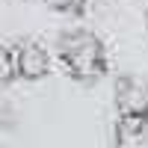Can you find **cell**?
<instances>
[{"instance_id":"6da1fadb","label":"cell","mask_w":148,"mask_h":148,"mask_svg":"<svg viewBox=\"0 0 148 148\" xmlns=\"http://www.w3.org/2000/svg\"><path fill=\"white\" fill-rule=\"evenodd\" d=\"M56 53H59V62L65 65V71L77 80H95L107 68L104 42L92 30H83V27L68 30V33L59 36Z\"/></svg>"},{"instance_id":"7a4b0ae2","label":"cell","mask_w":148,"mask_h":148,"mask_svg":"<svg viewBox=\"0 0 148 148\" xmlns=\"http://www.w3.org/2000/svg\"><path fill=\"white\" fill-rule=\"evenodd\" d=\"M116 110L119 119H148V83L142 77H119L116 80Z\"/></svg>"},{"instance_id":"3957f363","label":"cell","mask_w":148,"mask_h":148,"mask_svg":"<svg viewBox=\"0 0 148 148\" xmlns=\"http://www.w3.org/2000/svg\"><path fill=\"white\" fill-rule=\"evenodd\" d=\"M12 65H15V77L42 80L51 71V53L39 42H18L12 47Z\"/></svg>"},{"instance_id":"277c9868","label":"cell","mask_w":148,"mask_h":148,"mask_svg":"<svg viewBox=\"0 0 148 148\" xmlns=\"http://www.w3.org/2000/svg\"><path fill=\"white\" fill-rule=\"evenodd\" d=\"M113 148H148V119H119L113 127Z\"/></svg>"},{"instance_id":"5b68a950","label":"cell","mask_w":148,"mask_h":148,"mask_svg":"<svg viewBox=\"0 0 148 148\" xmlns=\"http://www.w3.org/2000/svg\"><path fill=\"white\" fill-rule=\"evenodd\" d=\"M15 77V65H12V47L0 45V86H6Z\"/></svg>"},{"instance_id":"8992f818","label":"cell","mask_w":148,"mask_h":148,"mask_svg":"<svg viewBox=\"0 0 148 148\" xmlns=\"http://www.w3.org/2000/svg\"><path fill=\"white\" fill-rule=\"evenodd\" d=\"M45 3H51L53 9H62V12H71V9H80L86 0H45Z\"/></svg>"},{"instance_id":"52a82bcc","label":"cell","mask_w":148,"mask_h":148,"mask_svg":"<svg viewBox=\"0 0 148 148\" xmlns=\"http://www.w3.org/2000/svg\"><path fill=\"white\" fill-rule=\"evenodd\" d=\"M145 18H148V6H145Z\"/></svg>"}]
</instances>
